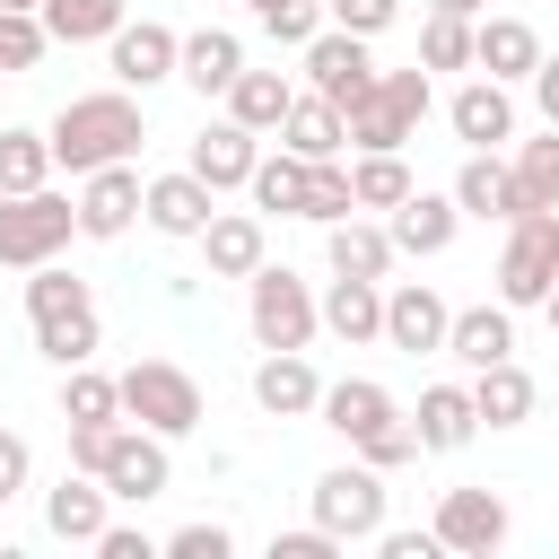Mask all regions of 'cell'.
<instances>
[{
  "label": "cell",
  "instance_id": "6da1fadb",
  "mask_svg": "<svg viewBox=\"0 0 559 559\" xmlns=\"http://www.w3.org/2000/svg\"><path fill=\"white\" fill-rule=\"evenodd\" d=\"M44 140H52V166L96 175V166H122V157L148 140V122H140V96H131V87H96V96H70Z\"/></svg>",
  "mask_w": 559,
  "mask_h": 559
},
{
  "label": "cell",
  "instance_id": "7a4b0ae2",
  "mask_svg": "<svg viewBox=\"0 0 559 559\" xmlns=\"http://www.w3.org/2000/svg\"><path fill=\"white\" fill-rule=\"evenodd\" d=\"M26 323H35V349H44L52 367H87L96 341H105L87 280L61 271V262H35V271H26Z\"/></svg>",
  "mask_w": 559,
  "mask_h": 559
},
{
  "label": "cell",
  "instance_id": "3957f363",
  "mask_svg": "<svg viewBox=\"0 0 559 559\" xmlns=\"http://www.w3.org/2000/svg\"><path fill=\"white\" fill-rule=\"evenodd\" d=\"M341 114H349V148H411L419 122H428V70L419 61L411 70H376V87L349 96Z\"/></svg>",
  "mask_w": 559,
  "mask_h": 559
},
{
  "label": "cell",
  "instance_id": "277c9868",
  "mask_svg": "<svg viewBox=\"0 0 559 559\" xmlns=\"http://www.w3.org/2000/svg\"><path fill=\"white\" fill-rule=\"evenodd\" d=\"M79 236V201L70 192H0V271H35L61 262V245Z\"/></svg>",
  "mask_w": 559,
  "mask_h": 559
},
{
  "label": "cell",
  "instance_id": "5b68a950",
  "mask_svg": "<svg viewBox=\"0 0 559 559\" xmlns=\"http://www.w3.org/2000/svg\"><path fill=\"white\" fill-rule=\"evenodd\" d=\"M245 323H253L262 349H306V341L323 332V306H314V288H306L288 262H262V271L245 280Z\"/></svg>",
  "mask_w": 559,
  "mask_h": 559
},
{
  "label": "cell",
  "instance_id": "8992f818",
  "mask_svg": "<svg viewBox=\"0 0 559 559\" xmlns=\"http://www.w3.org/2000/svg\"><path fill=\"white\" fill-rule=\"evenodd\" d=\"M122 419L157 428L166 445L192 437V428H201V384H192V367H175V358H131V367H122Z\"/></svg>",
  "mask_w": 559,
  "mask_h": 559
},
{
  "label": "cell",
  "instance_id": "52a82bcc",
  "mask_svg": "<svg viewBox=\"0 0 559 559\" xmlns=\"http://www.w3.org/2000/svg\"><path fill=\"white\" fill-rule=\"evenodd\" d=\"M550 288H559V210H524V218H507L498 297L507 306H542Z\"/></svg>",
  "mask_w": 559,
  "mask_h": 559
},
{
  "label": "cell",
  "instance_id": "ba28073f",
  "mask_svg": "<svg viewBox=\"0 0 559 559\" xmlns=\"http://www.w3.org/2000/svg\"><path fill=\"white\" fill-rule=\"evenodd\" d=\"M314 524L332 542H376L384 533V472L376 463H332L314 480Z\"/></svg>",
  "mask_w": 559,
  "mask_h": 559
},
{
  "label": "cell",
  "instance_id": "9c48e42d",
  "mask_svg": "<svg viewBox=\"0 0 559 559\" xmlns=\"http://www.w3.org/2000/svg\"><path fill=\"white\" fill-rule=\"evenodd\" d=\"M122 507H148V498H166V480H175V463H166V437L157 428H140V419H122L114 428V454H105V472H96Z\"/></svg>",
  "mask_w": 559,
  "mask_h": 559
},
{
  "label": "cell",
  "instance_id": "30bf717a",
  "mask_svg": "<svg viewBox=\"0 0 559 559\" xmlns=\"http://www.w3.org/2000/svg\"><path fill=\"white\" fill-rule=\"evenodd\" d=\"M131 218H148V183L131 175V157H122V166L79 175V236L114 245V236H131Z\"/></svg>",
  "mask_w": 559,
  "mask_h": 559
},
{
  "label": "cell",
  "instance_id": "8fae6325",
  "mask_svg": "<svg viewBox=\"0 0 559 559\" xmlns=\"http://www.w3.org/2000/svg\"><path fill=\"white\" fill-rule=\"evenodd\" d=\"M445 323H454V306H445L428 280H393V288H384V349L437 358V349H445Z\"/></svg>",
  "mask_w": 559,
  "mask_h": 559
},
{
  "label": "cell",
  "instance_id": "7c38bea8",
  "mask_svg": "<svg viewBox=\"0 0 559 559\" xmlns=\"http://www.w3.org/2000/svg\"><path fill=\"white\" fill-rule=\"evenodd\" d=\"M437 542L463 550V559L507 550V498H498V489H445V498H437Z\"/></svg>",
  "mask_w": 559,
  "mask_h": 559
},
{
  "label": "cell",
  "instance_id": "4fadbf2b",
  "mask_svg": "<svg viewBox=\"0 0 559 559\" xmlns=\"http://www.w3.org/2000/svg\"><path fill=\"white\" fill-rule=\"evenodd\" d=\"M306 87H314V96H332V105H349V96H367V87H376V61H367V35H349V26H323V35L306 44Z\"/></svg>",
  "mask_w": 559,
  "mask_h": 559
},
{
  "label": "cell",
  "instance_id": "5bb4252c",
  "mask_svg": "<svg viewBox=\"0 0 559 559\" xmlns=\"http://www.w3.org/2000/svg\"><path fill=\"white\" fill-rule=\"evenodd\" d=\"M183 166H192L210 192H245V183H253V166H262V131H245L236 114H218V122L192 140V157H183Z\"/></svg>",
  "mask_w": 559,
  "mask_h": 559
},
{
  "label": "cell",
  "instance_id": "9a60e30c",
  "mask_svg": "<svg viewBox=\"0 0 559 559\" xmlns=\"http://www.w3.org/2000/svg\"><path fill=\"white\" fill-rule=\"evenodd\" d=\"M183 70V35L175 26H157V17H122L114 26V87H157V79H175Z\"/></svg>",
  "mask_w": 559,
  "mask_h": 559
},
{
  "label": "cell",
  "instance_id": "2e32d148",
  "mask_svg": "<svg viewBox=\"0 0 559 559\" xmlns=\"http://www.w3.org/2000/svg\"><path fill=\"white\" fill-rule=\"evenodd\" d=\"M253 402H262L271 419H314V411H323V376L306 367V349H262Z\"/></svg>",
  "mask_w": 559,
  "mask_h": 559
},
{
  "label": "cell",
  "instance_id": "e0dca14e",
  "mask_svg": "<svg viewBox=\"0 0 559 559\" xmlns=\"http://www.w3.org/2000/svg\"><path fill=\"white\" fill-rule=\"evenodd\" d=\"M105 507H114V489H105L96 472H79V463H70V472H61L52 489H44V524H52L61 542H87V550H96V533L114 524Z\"/></svg>",
  "mask_w": 559,
  "mask_h": 559
},
{
  "label": "cell",
  "instance_id": "ac0fdd59",
  "mask_svg": "<svg viewBox=\"0 0 559 559\" xmlns=\"http://www.w3.org/2000/svg\"><path fill=\"white\" fill-rule=\"evenodd\" d=\"M445 122H454V140L463 148H498V140H515V96H507V79H472V87H454V105H445Z\"/></svg>",
  "mask_w": 559,
  "mask_h": 559
},
{
  "label": "cell",
  "instance_id": "d6986e66",
  "mask_svg": "<svg viewBox=\"0 0 559 559\" xmlns=\"http://www.w3.org/2000/svg\"><path fill=\"white\" fill-rule=\"evenodd\" d=\"M341 445H358V437H376L384 419H402V402L376 384V376H341V384H323V411H314Z\"/></svg>",
  "mask_w": 559,
  "mask_h": 559
},
{
  "label": "cell",
  "instance_id": "ffe728a7",
  "mask_svg": "<svg viewBox=\"0 0 559 559\" xmlns=\"http://www.w3.org/2000/svg\"><path fill=\"white\" fill-rule=\"evenodd\" d=\"M192 245H201L210 280H253V271L271 262V253H262V218H253V210H218V218H210Z\"/></svg>",
  "mask_w": 559,
  "mask_h": 559
},
{
  "label": "cell",
  "instance_id": "44dd1931",
  "mask_svg": "<svg viewBox=\"0 0 559 559\" xmlns=\"http://www.w3.org/2000/svg\"><path fill=\"white\" fill-rule=\"evenodd\" d=\"M445 358H463L472 376L498 367V358H515V306H507V297H498V306H463V314L445 323Z\"/></svg>",
  "mask_w": 559,
  "mask_h": 559
},
{
  "label": "cell",
  "instance_id": "7402d4cb",
  "mask_svg": "<svg viewBox=\"0 0 559 559\" xmlns=\"http://www.w3.org/2000/svg\"><path fill=\"white\" fill-rule=\"evenodd\" d=\"M411 428H419V454H463V445L480 437L472 384H428V393H419V411H411Z\"/></svg>",
  "mask_w": 559,
  "mask_h": 559
},
{
  "label": "cell",
  "instance_id": "603a6c76",
  "mask_svg": "<svg viewBox=\"0 0 559 559\" xmlns=\"http://www.w3.org/2000/svg\"><path fill=\"white\" fill-rule=\"evenodd\" d=\"M472 70H489V79H533L542 70V35L524 26V17H480L472 26Z\"/></svg>",
  "mask_w": 559,
  "mask_h": 559
},
{
  "label": "cell",
  "instance_id": "cb8c5ba5",
  "mask_svg": "<svg viewBox=\"0 0 559 559\" xmlns=\"http://www.w3.org/2000/svg\"><path fill=\"white\" fill-rule=\"evenodd\" d=\"M210 218H218V192H210L192 166H175V175L148 183V227H157V236H201Z\"/></svg>",
  "mask_w": 559,
  "mask_h": 559
},
{
  "label": "cell",
  "instance_id": "d4e9b609",
  "mask_svg": "<svg viewBox=\"0 0 559 559\" xmlns=\"http://www.w3.org/2000/svg\"><path fill=\"white\" fill-rule=\"evenodd\" d=\"M323 332H332V341H349V349L384 341V280H349V271H332V297H323Z\"/></svg>",
  "mask_w": 559,
  "mask_h": 559
},
{
  "label": "cell",
  "instance_id": "484cf974",
  "mask_svg": "<svg viewBox=\"0 0 559 559\" xmlns=\"http://www.w3.org/2000/svg\"><path fill=\"white\" fill-rule=\"evenodd\" d=\"M384 227H393V253H419V262H428V253H445V245H454L463 210H454V192H411Z\"/></svg>",
  "mask_w": 559,
  "mask_h": 559
},
{
  "label": "cell",
  "instance_id": "4316f807",
  "mask_svg": "<svg viewBox=\"0 0 559 559\" xmlns=\"http://www.w3.org/2000/svg\"><path fill=\"white\" fill-rule=\"evenodd\" d=\"M280 148H297V157H341V148H349V114H341L332 96L297 87V105H288V122H280Z\"/></svg>",
  "mask_w": 559,
  "mask_h": 559
},
{
  "label": "cell",
  "instance_id": "83f0119b",
  "mask_svg": "<svg viewBox=\"0 0 559 559\" xmlns=\"http://www.w3.org/2000/svg\"><path fill=\"white\" fill-rule=\"evenodd\" d=\"M323 262L349 271V280H384V271H393V227H367V218L349 210V218L323 227Z\"/></svg>",
  "mask_w": 559,
  "mask_h": 559
},
{
  "label": "cell",
  "instance_id": "f1b7e54d",
  "mask_svg": "<svg viewBox=\"0 0 559 559\" xmlns=\"http://www.w3.org/2000/svg\"><path fill=\"white\" fill-rule=\"evenodd\" d=\"M236 70H245V44H236L227 26L183 35V70H175V79H183L192 96H227V87H236Z\"/></svg>",
  "mask_w": 559,
  "mask_h": 559
},
{
  "label": "cell",
  "instance_id": "f546056e",
  "mask_svg": "<svg viewBox=\"0 0 559 559\" xmlns=\"http://www.w3.org/2000/svg\"><path fill=\"white\" fill-rule=\"evenodd\" d=\"M533 402H542V393H533V376H524L515 358H498V367L472 376V411H480V428H524Z\"/></svg>",
  "mask_w": 559,
  "mask_h": 559
},
{
  "label": "cell",
  "instance_id": "4dcf8cb0",
  "mask_svg": "<svg viewBox=\"0 0 559 559\" xmlns=\"http://www.w3.org/2000/svg\"><path fill=\"white\" fill-rule=\"evenodd\" d=\"M454 210H463V218H515V175H507L489 148H472V157L454 166Z\"/></svg>",
  "mask_w": 559,
  "mask_h": 559
},
{
  "label": "cell",
  "instance_id": "1f68e13d",
  "mask_svg": "<svg viewBox=\"0 0 559 559\" xmlns=\"http://www.w3.org/2000/svg\"><path fill=\"white\" fill-rule=\"evenodd\" d=\"M288 105H297V87H288L280 70H236V87H227V114H236L245 131H280Z\"/></svg>",
  "mask_w": 559,
  "mask_h": 559
},
{
  "label": "cell",
  "instance_id": "d6a6232c",
  "mask_svg": "<svg viewBox=\"0 0 559 559\" xmlns=\"http://www.w3.org/2000/svg\"><path fill=\"white\" fill-rule=\"evenodd\" d=\"M349 192H358V210H402L419 183H411L402 148H358V157H349Z\"/></svg>",
  "mask_w": 559,
  "mask_h": 559
},
{
  "label": "cell",
  "instance_id": "836d02e7",
  "mask_svg": "<svg viewBox=\"0 0 559 559\" xmlns=\"http://www.w3.org/2000/svg\"><path fill=\"white\" fill-rule=\"evenodd\" d=\"M507 175H515V218H524V210H559V131L524 140Z\"/></svg>",
  "mask_w": 559,
  "mask_h": 559
},
{
  "label": "cell",
  "instance_id": "e575fe53",
  "mask_svg": "<svg viewBox=\"0 0 559 559\" xmlns=\"http://www.w3.org/2000/svg\"><path fill=\"white\" fill-rule=\"evenodd\" d=\"M306 175H314V157H297V148H280V157H262L253 166V210H280V218H297L306 210Z\"/></svg>",
  "mask_w": 559,
  "mask_h": 559
},
{
  "label": "cell",
  "instance_id": "d590c367",
  "mask_svg": "<svg viewBox=\"0 0 559 559\" xmlns=\"http://www.w3.org/2000/svg\"><path fill=\"white\" fill-rule=\"evenodd\" d=\"M44 26H52V44H114L122 0H44Z\"/></svg>",
  "mask_w": 559,
  "mask_h": 559
},
{
  "label": "cell",
  "instance_id": "8d00e7d4",
  "mask_svg": "<svg viewBox=\"0 0 559 559\" xmlns=\"http://www.w3.org/2000/svg\"><path fill=\"white\" fill-rule=\"evenodd\" d=\"M472 26H480V17L428 9V17H419V70H472Z\"/></svg>",
  "mask_w": 559,
  "mask_h": 559
},
{
  "label": "cell",
  "instance_id": "74e56055",
  "mask_svg": "<svg viewBox=\"0 0 559 559\" xmlns=\"http://www.w3.org/2000/svg\"><path fill=\"white\" fill-rule=\"evenodd\" d=\"M52 183V140L44 131H0V192H44Z\"/></svg>",
  "mask_w": 559,
  "mask_h": 559
},
{
  "label": "cell",
  "instance_id": "f35d334b",
  "mask_svg": "<svg viewBox=\"0 0 559 559\" xmlns=\"http://www.w3.org/2000/svg\"><path fill=\"white\" fill-rule=\"evenodd\" d=\"M61 419H122V376L61 367Z\"/></svg>",
  "mask_w": 559,
  "mask_h": 559
},
{
  "label": "cell",
  "instance_id": "ab89813d",
  "mask_svg": "<svg viewBox=\"0 0 559 559\" xmlns=\"http://www.w3.org/2000/svg\"><path fill=\"white\" fill-rule=\"evenodd\" d=\"M253 17H262V35H271V44H297V52L332 26V17H323V0H253Z\"/></svg>",
  "mask_w": 559,
  "mask_h": 559
},
{
  "label": "cell",
  "instance_id": "60d3db41",
  "mask_svg": "<svg viewBox=\"0 0 559 559\" xmlns=\"http://www.w3.org/2000/svg\"><path fill=\"white\" fill-rule=\"evenodd\" d=\"M44 52H52L44 9H0V70H35Z\"/></svg>",
  "mask_w": 559,
  "mask_h": 559
},
{
  "label": "cell",
  "instance_id": "b9f144b4",
  "mask_svg": "<svg viewBox=\"0 0 559 559\" xmlns=\"http://www.w3.org/2000/svg\"><path fill=\"white\" fill-rule=\"evenodd\" d=\"M358 210V192H349V166H332V157H314V175H306V210L297 218H314V227H332V218H349Z\"/></svg>",
  "mask_w": 559,
  "mask_h": 559
},
{
  "label": "cell",
  "instance_id": "7bdbcfd3",
  "mask_svg": "<svg viewBox=\"0 0 559 559\" xmlns=\"http://www.w3.org/2000/svg\"><path fill=\"white\" fill-rule=\"evenodd\" d=\"M349 454H358V463H376V472H402V463H419V428H411V419H384V428H376V437H358Z\"/></svg>",
  "mask_w": 559,
  "mask_h": 559
},
{
  "label": "cell",
  "instance_id": "ee69618b",
  "mask_svg": "<svg viewBox=\"0 0 559 559\" xmlns=\"http://www.w3.org/2000/svg\"><path fill=\"white\" fill-rule=\"evenodd\" d=\"M323 17H332V26H349V35H367V44H376V35H384V26H393V17H402V0H323Z\"/></svg>",
  "mask_w": 559,
  "mask_h": 559
},
{
  "label": "cell",
  "instance_id": "f6af8a7d",
  "mask_svg": "<svg viewBox=\"0 0 559 559\" xmlns=\"http://www.w3.org/2000/svg\"><path fill=\"white\" fill-rule=\"evenodd\" d=\"M166 550H175V559H227V550H236V533L201 515V524H175V533H166Z\"/></svg>",
  "mask_w": 559,
  "mask_h": 559
},
{
  "label": "cell",
  "instance_id": "bcb514c9",
  "mask_svg": "<svg viewBox=\"0 0 559 559\" xmlns=\"http://www.w3.org/2000/svg\"><path fill=\"white\" fill-rule=\"evenodd\" d=\"M114 428H122V419H70V463H79V472H105Z\"/></svg>",
  "mask_w": 559,
  "mask_h": 559
},
{
  "label": "cell",
  "instance_id": "7dc6e473",
  "mask_svg": "<svg viewBox=\"0 0 559 559\" xmlns=\"http://www.w3.org/2000/svg\"><path fill=\"white\" fill-rule=\"evenodd\" d=\"M26 472H35V445H26L17 428H0V507L26 489Z\"/></svg>",
  "mask_w": 559,
  "mask_h": 559
},
{
  "label": "cell",
  "instance_id": "c3c4849f",
  "mask_svg": "<svg viewBox=\"0 0 559 559\" xmlns=\"http://www.w3.org/2000/svg\"><path fill=\"white\" fill-rule=\"evenodd\" d=\"M271 559H341V542H332L323 524H306V533H271Z\"/></svg>",
  "mask_w": 559,
  "mask_h": 559
},
{
  "label": "cell",
  "instance_id": "681fc988",
  "mask_svg": "<svg viewBox=\"0 0 559 559\" xmlns=\"http://www.w3.org/2000/svg\"><path fill=\"white\" fill-rule=\"evenodd\" d=\"M96 550H105V559H148L157 542H148L140 524H105V533H96Z\"/></svg>",
  "mask_w": 559,
  "mask_h": 559
},
{
  "label": "cell",
  "instance_id": "f907efd6",
  "mask_svg": "<svg viewBox=\"0 0 559 559\" xmlns=\"http://www.w3.org/2000/svg\"><path fill=\"white\" fill-rule=\"evenodd\" d=\"M376 550H384V559H437L445 542H437V524H428V533H376Z\"/></svg>",
  "mask_w": 559,
  "mask_h": 559
},
{
  "label": "cell",
  "instance_id": "816d5d0a",
  "mask_svg": "<svg viewBox=\"0 0 559 559\" xmlns=\"http://www.w3.org/2000/svg\"><path fill=\"white\" fill-rule=\"evenodd\" d=\"M533 105H542V122L559 131V52H542V70H533Z\"/></svg>",
  "mask_w": 559,
  "mask_h": 559
},
{
  "label": "cell",
  "instance_id": "f5cc1de1",
  "mask_svg": "<svg viewBox=\"0 0 559 559\" xmlns=\"http://www.w3.org/2000/svg\"><path fill=\"white\" fill-rule=\"evenodd\" d=\"M428 9H454V17H489V0H428Z\"/></svg>",
  "mask_w": 559,
  "mask_h": 559
},
{
  "label": "cell",
  "instance_id": "db71d44e",
  "mask_svg": "<svg viewBox=\"0 0 559 559\" xmlns=\"http://www.w3.org/2000/svg\"><path fill=\"white\" fill-rule=\"evenodd\" d=\"M542 314H550V332H559V288H550V297H542Z\"/></svg>",
  "mask_w": 559,
  "mask_h": 559
},
{
  "label": "cell",
  "instance_id": "11a10c76",
  "mask_svg": "<svg viewBox=\"0 0 559 559\" xmlns=\"http://www.w3.org/2000/svg\"><path fill=\"white\" fill-rule=\"evenodd\" d=\"M0 9H44V0H0Z\"/></svg>",
  "mask_w": 559,
  "mask_h": 559
},
{
  "label": "cell",
  "instance_id": "9f6ffc18",
  "mask_svg": "<svg viewBox=\"0 0 559 559\" xmlns=\"http://www.w3.org/2000/svg\"><path fill=\"white\" fill-rule=\"evenodd\" d=\"M0 542H9V533H0Z\"/></svg>",
  "mask_w": 559,
  "mask_h": 559
}]
</instances>
